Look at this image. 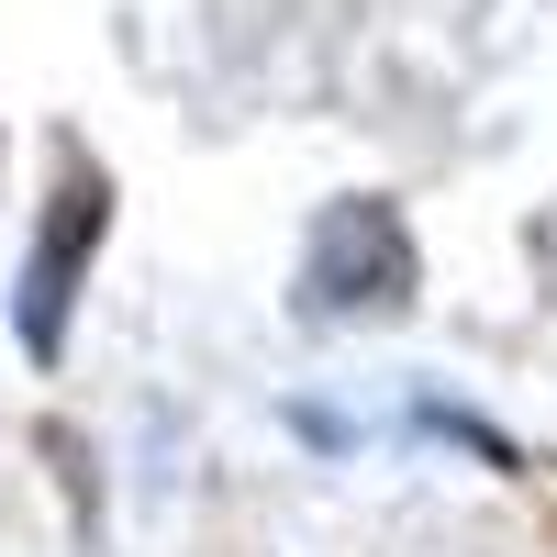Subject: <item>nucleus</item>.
Here are the masks:
<instances>
[{
	"mask_svg": "<svg viewBox=\"0 0 557 557\" xmlns=\"http://www.w3.org/2000/svg\"><path fill=\"white\" fill-rule=\"evenodd\" d=\"M412 278H424V246H412L401 201L380 190H346L312 212L301 235V278H290V312L301 323H368V312H401Z\"/></svg>",
	"mask_w": 557,
	"mask_h": 557,
	"instance_id": "obj_1",
	"label": "nucleus"
},
{
	"mask_svg": "<svg viewBox=\"0 0 557 557\" xmlns=\"http://www.w3.org/2000/svg\"><path fill=\"white\" fill-rule=\"evenodd\" d=\"M101 235H112V178L67 146L57 201H45L34 257H23V290H12V335H23V357H45V368L67 357V323H78V290H89V257H101Z\"/></svg>",
	"mask_w": 557,
	"mask_h": 557,
	"instance_id": "obj_2",
	"label": "nucleus"
}]
</instances>
